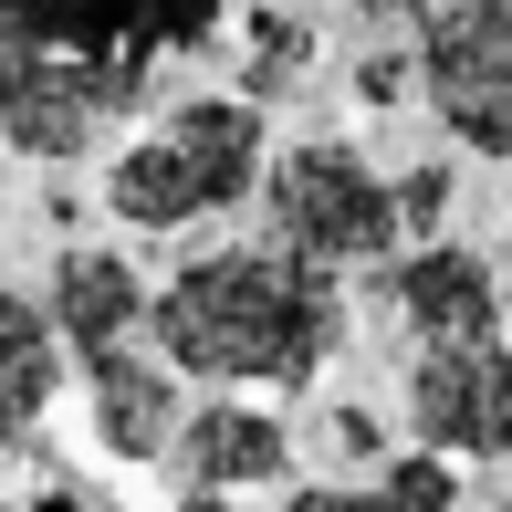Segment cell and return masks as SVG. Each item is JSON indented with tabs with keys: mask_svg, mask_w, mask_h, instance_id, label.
I'll return each instance as SVG.
<instances>
[{
	"mask_svg": "<svg viewBox=\"0 0 512 512\" xmlns=\"http://www.w3.org/2000/svg\"><path fill=\"white\" fill-rule=\"evenodd\" d=\"M147 335L178 377H209V387H314L324 356L345 345V293L304 251L241 241L178 262L147 293Z\"/></svg>",
	"mask_w": 512,
	"mask_h": 512,
	"instance_id": "2",
	"label": "cell"
},
{
	"mask_svg": "<svg viewBox=\"0 0 512 512\" xmlns=\"http://www.w3.org/2000/svg\"><path fill=\"white\" fill-rule=\"evenodd\" d=\"M84 418H95V450L105 460H168L189 408H178V366L168 356H136V345H105L84 356Z\"/></svg>",
	"mask_w": 512,
	"mask_h": 512,
	"instance_id": "7",
	"label": "cell"
},
{
	"mask_svg": "<svg viewBox=\"0 0 512 512\" xmlns=\"http://www.w3.org/2000/svg\"><path fill=\"white\" fill-rule=\"evenodd\" d=\"M168 460H178L189 492H262V481L293 471V429L272 408H251V398H209V408H189Z\"/></svg>",
	"mask_w": 512,
	"mask_h": 512,
	"instance_id": "9",
	"label": "cell"
},
{
	"mask_svg": "<svg viewBox=\"0 0 512 512\" xmlns=\"http://www.w3.org/2000/svg\"><path fill=\"white\" fill-rule=\"evenodd\" d=\"M408 429L439 460H512V335L418 345L408 356Z\"/></svg>",
	"mask_w": 512,
	"mask_h": 512,
	"instance_id": "6",
	"label": "cell"
},
{
	"mask_svg": "<svg viewBox=\"0 0 512 512\" xmlns=\"http://www.w3.org/2000/svg\"><path fill=\"white\" fill-rule=\"evenodd\" d=\"M356 84H366V105H398V95H408V63H366Z\"/></svg>",
	"mask_w": 512,
	"mask_h": 512,
	"instance_id": "16",
	"label": "cell"
},
{
	"mask_svg": "<svg viewBox=\"0 0 512 512\" xmlns=\"http://www.w3.org/2000/svg\"><path fill=\"white\" fill-rule=\"evenodd\" d=\"M450 220V168H408L398 178V230H439Z\"/></svg>",
	"mask_w": 512,
	"mask_h": 512,
	"instance_id": "15",
	"label": "cell"
},
{
	"mask_svg": "<svg viewBox=\"0 0 512 512\" xmlns=\"http://www.w3.org/2000/svg\"><path fill=\"white\" fill-rule=\"evenodd\" d=\"M387 304L418 345H471V335H502V283L481 251L460 241H418L398 272H387Z\"/></svg>",
	"mask_w": 512,
	"mask_h": 512,
	"instance_id": "8",
	"label": "cell"
},
{
	"mask_svg": "<svg viewBox=\"0 0 512 512\" xmlns=\"http://www.w3.org/2000/svg\"><path fill=\"white\" fill-rule=\"evenodd\" d=\"M178 512H241V492H189Z\"/></svg>",
	"mask_w": 512,
	"mask_h": 512,
	"instance_id": "19",
	"label": "cell"
},
{
	"mask_svg": "<svg viewBox=\"0 0 512 512\" xmlns=\"http://www.w3.org/2000/svg\"><path fill=\"white\" fill-rule=\"evenodd\" d=\"M304 63H314V32H304L293 11H251V21H241V95H251V105L293 95Z\"/></svg>",
	"mask_w": 512,
	"mask_h": 512,
	"instance_id": "13",
	"label": "cell"
},
{
	"mask_svg": "<svg viewBox=\"0 0 512 512\" xmlns=\"http://www.w3.org/2000/svg\"><path fill=\"white\" fill-rule=\"evenodd\" d=\"M241 0H0V147L84 157L157 74L230 32Z\"/></svg>",
	"mask_w": 512,
	"mask_h": 512,
	"instance_id": "1",
	"label": "cell"
},
{
	"mask_svg": "<svg viewBox=\"0 0 512 512\" xmlns=\"http://www.w3.org/2000/svg\"><path fill=\"white\" fill-rule=\"evenodd\" d=\"M262 168H272L262 105L251 95H189V105L157 115L147 136L115 147L105 209L126 230H189V220H220V209L262 199Z\"/></svg>",
	"mask_w": 512,
	"mask_h": 512,
	"instance_id": "3",
	"label": "cell"
},
{
	"mask_svg": "<svg viewBox=\"0 0 512 512\" xmlns=\"http://www.w3.org/2000/svg\"><path fill=\"white\" fill-rule=\"evenodd\" d=\"M0 512H21V502H0Z\"/></svg>",
	"mask_w": 512,
	"mask_h": 512,
	"instance_id": "20",
	"label": "cell"
},
{
	"mask_svg": "<svg viewBox=\"0 0 512 512\" xmlns=\"http://www.w3.org/2000/svg\"><path fill=\"white\" fill-rule=\"evenodd\" d=\"M32 512H115V502H95V492H84V481H53V492H42Z\"/></svg>",
	"mask_w": 512,
	"mask_h": 512,
	"instance_id": "17",
	"label": "cell"
},
{
	"mask_svg": "<svg viewBox=\"0 0 512 512\" xmlns=\"http://www.w3.org/2000/svg\"><path fill=\"white\" fill-rule=\"evenodd\" d=\"M356 21H398V11H418V0H345Z\"/></svg>",
	"mask_w": 512,
	"mask_h": 512,
	"instance_id": "18",
	"label": "cell"
},
{
	"mask_svg": "<svg viewBox=\"0 0 512 512\" xmlns=\"http://www.w3.org/2000/svg\"><path fill=\"white\" fill-rule=\"evenodd\" d=\"M53 398H63V335L32 293L0 283V450H21L53 418Z\"/></svg>",
	"mask_w": 512,
	"mask_h": 512,
	"instance_id": "11",
	"label": "cell"
},
{
	"mask_svg": "<svg viewBox=\"0 0 512 512\" xmlns=\"http://www.w3.org/2000/svg\"><path fill=\"white\" fill-rule=\"evenodd\" d=\"M283 512H460V460L408 450L377 481H304V492H283Z\"/></svg>",
	"mask_w": 512,
	"mask_h": 512,
	"instance_id": "12",
	"label": "cell"
},
{
	"mask_svg": "<svg viewBox=\"0 0 512 512\" xmlns=\"http://www.w3.org/2000/svg\"><path fill=\"white\" fill-rule=\"evenodd\" d=\"M324 450H335L345 471H387V429L366 408H335V418H324Z\"/></svg>",
	"mask_w": 512,
	"mask_h": 512,
	"instance_id": "14",
	"label": "cell"
},
{
	"mask_svg": "<svg viewBox=\"0 0 512 512\" xmlns=\"http://www.w3.org/2000/svg\"><path fill=\"white\" fill-rule=\"evenodd\" d=\"M53 335L74 345V356H105V345H136V324H147V283H136L126 251H63L53 262Z\"/></svg>",
	"mask_w": 512,
	"mask_h": 512,
	"instance_id": "10",
	"label": "cell"
},
{
	"mask_svg": "<svg viewBox=\"0 0 512 512\" xmlns=\"http://www.w3.org/2000/svg\"><path fill=\"white\" fill-rule=\"evenodd\" d=\"M262 220L283 251H304L324 272H356V262H387L408 241L398 230V178H377L345 136H304L262 168Z\"/></svg>",
	"mask_w": 512,
	"mask_h": 512,
	"instance_id": "4",
	"label": "cell"
},
{
	"mask_svg": "<svg viewBox=\"0 0 512 512\" xmlns=\"http://www.w3.org/2000/svg\"><path fill=\"white\" fill-rule=\"evenodd\" d=\"M418 84L471 157H512V0H418Z\"/></svg>",
	"mask_w": 512,
	"mask_h": 512,
	"instance_id": "5",
	"label": "cell"
}]
</instances>
